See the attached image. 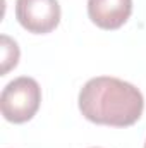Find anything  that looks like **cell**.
<instances>
[{
	"instance_id": "6da1fadb",
	"label": "cell",
	"mask_w": 146,
	"mask_h": 148,
	"mask_svg": "<svg viewBox=\"0 0 146 148\" xmlns=\"http://www.w3.org/2000/svg\"><path fill=\"white\" fill-rule=\"evenodd\" d=\"M77 102L89 122L113 127L136 124L145 110L143 93L134 84L112 76L89 79L81 88Z\"/></svg>"
},
{
	"instance_id": "3957f363",
	"label": "cell",
	"mask_w": 146,
	"mask_h": 148,
	"mask_svg": "<svg viewBox=\"0 0 146 148\" xmlns=\"http://www.w3.org/2000/svg\"><path fill=\"white\" fill-rule=\"evenodd\" d=\"M16 17L29 33L46 35L60 23V5L57 0H16Z\"/></svg>"
},
{
	"instance_id": "5b68a950",
	"label": "cell",
	"mask_w": 146,
	"mask_h": 148,
	"mask_svg": "<svg viewBox=\"0 0 146 148\" xmlns=\"http://www.w3.org/2000/svg\"><path fill=\"white\" fill-rule=\"evenodd\" d=\"M19 47L17 43L7 35H2V76L14 69L19 62Z\"/></svg>"
},
{
	"instance_id": "8992f818",
	"label": "cell",
	"mask_w": 146,
	"mask_h": 148,
	"mask_svg": "<svg viewBox=\"0 0 146 148\" xmlns=\"http://www.w3.org/2000/svg\"><path fill=\"white\" fill-rule=\"evenodd\" d=\"M145 148H146V141H145Z\"/></svg>"
},
{
	"instance_id": "277c9868",
	"label": "cell",
	"mask_w": 146,
	"mask_h": 148,
	"mask_svg": "<svg viewBox=\"0 0 146 148\" xmlns=\"http://www.w3.org/2000/svg\"><path fill=\"white\" fill-rule=\"evenodd\" d=\"M132 12V0H88V16L102 29H119Z\"/></svg>"
},
{
	"instance_id": "7a4b0ae2",
	"label": "cell",
	"mask_w": 146,
	"mask_h": 148,
	"mask_svg": "<svg viewBox=\"0 0 146 148\" xmlns=\"http://www.w3.org/2000/svg\"><path fill=\"white\" fill-rule=\"evenodd\" d=\"M41 103V88L36 79L21 76L10 81L0 97L2 115L14 124L28 122L35 117Z\"/></svg>"
}]
</instances>
